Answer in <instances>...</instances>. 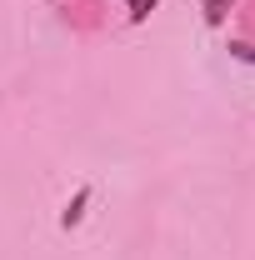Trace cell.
Returning <instances> with one entry per match:
<instances>
[{"label":"cell","instance_id":"2","mask_svg":"<svg viewBox=\"0 0 255 260\" xmlns=\"http://www.w3.org/2000/svg\"><path fill=\"white\" fill-rule=\"evenodd\" d=\"M230 5L235 0H205V25H220L225 15H230Z\"/></svg>","mask_w":255,"mask_h":260},{"label":"cell","instance_id":"3","mask_svg":"<svg viewBox=\"0 0 255 260\" xmlns=\"http://www.w3.org/2000/svg\"><path fill=\"white\" fill-rule=\"evenodd\" d=\"M160 0H125V10H130V20L140 25V20H150V10H155Z\"/></svg>","mask_w":255,"mask_h":260},{"label":"cell","instance_id":"1","mask_svg":"<svg viewBox=\"0 0 255 260\" xmlns=\"http://www.w3.org/2000/svg\"><path fill=\"white\" fill-rule=\"evenodd\" d=\"M85 205H90V185H80V190H75V200H70V205L60 210V225H65V230H70V225H80Z\"/></svg>","mask_w":255,"mask_h":260},{"label":"cell","instance_id":"4","mask_svg":"<svg viewBox=\"0 0 255 260\" xmlns=\"http://www.w3.org/2000/svg\"><path fill=\"white\" fill-rule=\"evenodd\" d=\"M230 55L245 60V65H255V45H250V40H230Z\"/></svg>","mask_w":255,"mask_h":260}]
</instances>
